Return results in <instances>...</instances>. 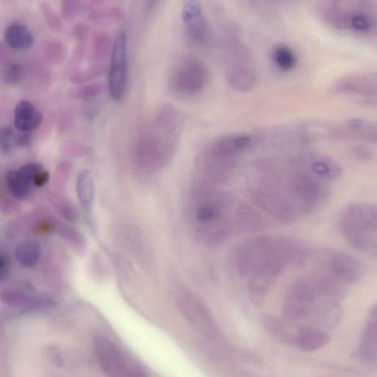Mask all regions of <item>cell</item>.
<instances>
[{
  "label": "cell",
  "instance_id": "ac0fdd59",
  "mask_svg": "<svg viewBox=\"0 0 377 377\" xmlns=\"http://www.w3.org/2000/svg\"><path fill=\"white\" fill-rule=\"evenodd\" d=\"M293 341L298 349L314 352L324 347L328 342V338L321 330L306 326L298 330Z\"/></svg>",
  "mask_w": 377,
  "mask_h": 377
},
{
  "label": "cell",
  "instance_id": "83f0119b",
  "mask_svg": "<svg viewBox=\"0 0 377 377\" xmlns=\"http://www.w3.org/2000/svg\"><path fill=\"white\" fill-rule=\"evenodd\" d=\"M98 2H82L77 0H65L60 5L62 17L66 20L73 19L86 9L94 7Z\"/></svg>",
  "mask_w": 377,
  "mask_h": 377
},
{
  "label": "cell",
  "instance_id": "8992f818",
  "mask_svg": "<svg viewBox=\"0 0 377 377\" xmlns=\"http://www.w3.org/2000/svg\"><path fill=\"white\" fill-rule=\"evenodd\" d=\"M343 238L364 254L377 256V206L368 203H354L340 217Z\"/></svg>",
  "mask_w": 377,
  "mask_h": 377
},
{
  "label": "cell",
  "instance_id": "836d02e7",
  "mask_svg": "<svg viewBox=\"0 0 377 377\" xmlns=\"http://www.w3.org/2000/svg\"><path fill=\"white\" fill-rule=\"evenodd\" d=\"M361 140L377 143V120L364 119L360 127Z\"/></svg>",
  "mask_w": 377,
  "mask_h": 377
},
{
  "label": "cell",
  "instance_id": "3957f363",
  "mask_svg": "<svg viewBox=\"0 0 377 377\" xmlns=\"http://www.w3.org/2000/svg\"><path fill=\"white\" fill-rule=\"evenodd\" d=\"M251 143V137L243 134L223 136L211 141L197 155L196 174L198 185L215 188L229 181L239 156Z\"/></svg>",
  "mask_w": 377,
  "mask_h": 377
},
{
  "label": "cell",
  "instance_id": "5bb4252c",
  "mask_svg": "<svg viewBox=\"0 0 377 377\" xmlns=\"http://www.w3.org/2000/svg\"><path fill=\"white\" fill-rule=\"evenodd\" d=\"M186 35L193 45L207 44L210 37V27L200 3L187 1L181 12Z\"/></svg>",
  "mask_w": 377,
  "mask_h": 377
},
{
  "label": "cell",
  "instance_id": "8d00e7d4",
  "mask_svg": "<svg viewBox=\"0 0 377 377\" xmlns=\"http://www.w3.org/2000/svg\"><path fill=\"white\" fill-rule=\"evenodd\" d=\"M9 273V263L8 259L2 255L1 260H0V276L1 279L4 280L7 277Z\"/></svg>",
  "mask_w": 377,
  "mask_h": 377
},
{
  "label": "cell",
  "instance_id": "ffe728a7",
  "mask_svg": "<svg viewBox=\"0 0 377 377\" xmlns=\"http://www.w3.org/2000/svg\"><path fill=\"white\" fill-rule=\"evenodd\" d=\"M41 257V245L34 240L24 241L15 249V260L26 268H32L37 265L40 261Z\"/></svg>",
  "mask_w": 377,
  "mask_h": 377
},
{
  "label": "cell",
  "instance_id": "30bf717a",
  "mask_svg": "<svg viewBox=\"0 0 377 377\" xmlns=\"http://www.w3.org/2000/svg\"><path fill=\"white\" fill-rule=\"evenodd\" d=\"M316 272L323 274L343 287L354 284L362 274L359 262L338 250H327L319 255Z\"/></svg>",
  "mask_w": 377,
  "mask_h": 377
},
{
  "label": "cell",
  "instance_id": "5b68a950",
  "mask_svg": "<svg viewBox=\"0 0 377 377\" xmlns=\"http://www.w3.org/2000/svg\"><path fill=\"white\" fill-rule=\"evenodd\" d=\"M222 45L224 72L229 84L235 90L246 91L257 82L253 55L243 41L238 28L229 25L222 34Z\"/></svg>",
  "mask_w": 377,
  "mask_h": 377
},
{
  "label": "cell",
  "instance_id": "4dcf8cb0",
  "mask_svg": "<svg viewBox=\"0 0 377 377\" xmlns=\"http://www.w3.org/2000/svg\"><path fill=\"white\" fill-rule=\"evenodd\" d=\"M107 66L103 64L94 65L83 71L74 74L72 77V82L75 84H83L89 82L94 78L98 77L105 73Z\"/></svg>",
  "mask_w": 377,
  "mask_h": 377
},
{
  "label": "cell",
  "instance_id": "ba28073f",
  "mask_svg": "<svg viewBox=\"0 0 377 377\" xmlns=\"http://www.w3.org/2000/svg\"><path fill=\"white\" fill-rule=\"evenodd\" d=\"M93 350L106 377H151L139 361L112 338L97 336L93 340Z\"/></svg>",
  "mask_w": 377,
  "mask_h": 377
},
{
  "label": "cell",
  "instance_id": "74e56055",
  "mask_svg": "<svg viewBox=\"0 0 377 377\" xmlns=\"http://www.w3.org/2000/svg\"><path fill=\"white\" fill-rule=\"evenodd\" d=\"M50 178L49 172L43 170L41 174L37 177L34 181V186H41L49 181Z\"/></svg>",
  "mask_w": 377,
  "mask_h": 377
},
{
  "label": "cell",
  "instance_id": "9c48e42d",
  "mask_svg": "<svg viewBox=\"0 0 377 377\" xmlns=\"http://www.w3.org/2000/svg\"><path fill=\"white\" fill-rule=\"evenodd\" d=\"M209 79V70L200 60L193 56H183L172 66L168 88L179 98H192L206 89Z\"/></svg>",
  "mask_w": 377,
  "mask_h": 377
},
{
  "label": "cell",
  "instance_id": "e575fe53",
  "mask_svg": "<svg viewBox=\"0 0 377 377\" xmlns=\"http://www.w3.org/2000/svg\"><path fill=\"white\" fill-rule=\"evenodd\" d=\"M353 155L360 160H367L371 158L372 151L366 146H359L353 149Z\"/></svg>",
  "mask_w": 377,
  "mask_h": 377
},
{
  "label": "cell",
  "instance_id": "4fadbf2b",
  "mask_svg": "<svg viewBox=\"0 0 377 377\" xmlns=\"http://www.w3.org/2000/svg\"><path fill=\"white\" fill-rule=\"evenodd\" d=\"M328 91L359 99L377 98V72H357L343 75L330 84Z\"/></svg>",
  "mask_w": 377,
  "mask_h": 377
},
{
  "label": "cell",
  "instance_id": "1f68e13d",
  "mask_svg": "<svg viewBox=\"0 0 377 377\" xmlns=\"http://www.w3.org/2000/svg\"><path fill=\"white\" fill-rule=\"evenodd\" d=\"M23 69L19 63H11L3 73V80L8 86L13 87L19 84L23 78Z\"/></svg>",
  "mask_w": 377,
  "mask_h": 377
},
{
  "label": "cell",
  "instance_id": "f35d334b",
  "mask_svg": "<svg viewBox=\"0 0 377 377\" xmlns=\"http://www.w3.org/2000/svg\"><path fill=\"white\" fill-rule=\"evenodd\" d=\"M359 103L364 106H377V98L358 99Z\"/></svg>",
  "mask_w": 377,
  "mask_h": 377
},
{
  "label": "cell",
  "instance_id": "7402d4cb",
  "mask_svg": "<svg viewBox=\"0 0 377 377\" xmlns=\"http://www.w3.org/2000/svg\"><path fill=\"white\" fill-rule=\"evenodd\" d=\"M114 44L111 37L105 31H99L94 34L90 44L89 58L93 63H101L106 59L110 52H113Z\"/></svg>",
  "mask_w": 377,
  "mask_h": 377
},
{
  "label": "cell",
  "instance_id": "f546056e",
  "mask_svg": "<svg viewBox=\"0 0 377 377\" xmlns=\"http://www.w3.org/2000/svg\"><path fill=\"white\" fill-rule=\"evenodd\" d=\"M263 324L267 330L274 336L281 340H289V333L285 323L275 317L267 316L264 318ZM291 340V338H290Z\"/></svg>",
  "mask_w": 377,
  "mask_h": 377
},
{
  "label": "cell",
  "instance_id": "603a6c76",
  "mask_svg": "<svg viewBox=\"0 0 377 377\" xmlns=\"http://www.w3.org/2000/svg\"><path fill=\"white\" fill-rule=\"evenodd\" d=\"M6 184L11 195L18 199L26 198L34 186L19 170H11L7 172Z\"/></svg>",
  "mask_w": 377,
  "mask_h": 377
},
{
  "label": "cell",
  "instance_id": "e0dca14e",
  "mask_svg": "<svg viewBox=\"0 0 377 377\" xmlns=\"http://www.w3.org/2000/svg\"><path fill=\"white\" fill-rule=\"evenodd\" d=\"M307 166L314 175L324 181L337 179L342 172L340 165L325 155H309Z\"/></svg>",
  "mask_w": 377,
  "mask_h": 377
},
{
  "label": "cell",
  "instance_id": "484cf974",
  "mask_svg": "<svg viewBox=\"0 0 377 377\" xmlns=\"http://www.w3.org/2000/svg\"><path fill=\"white\" fill-rule=\"evenodd\" d=\"M104 89V85L101 83L80 85L70 89L69 96L76 100L90 99L100 96Z\"/></svg>",
  "mask_w": 377,
  "mask_h": 377
},
{
  "label": "cell",
  "instance_id": "7a4b0ae2",
  "mask_svg": "<svg viewBox=\"0 0 377 377\" xmlns=\"http://www.w3.org/2000/svg\"><path fill=\"white\" fill-rule=\"evenodd\" d=\"M184 127L179 109L165 105L135 141L134 154L139 166L148 170L166 167L177 153Z\"/></svg>",
  "mask_w": 377,
  "mask_h": 377
},
{
  "label": "cell",
  "instance_id": "4316f807",
  "mask_svg": "<svg viewBox=\"0 0 377 377\" xmlns=\"http://www.w3.org/2000/svg\"><path fill=\"white\" fill-rule=\"evenodd\" d=\"M42 52L46 60L56 65L64 58L65 46L60 41L51 39L46 41L42 46Z\"/></svg>",
  "mask_w": 377,
  "mask_h": 377
},
{
  "label": "cell",
  "instance_id": "d4e9b609",
  "mask_svg": "<svg viewBox=\"0 0 377 377\" xmlns=\"http://www.w3.org/2000/svg\"><path fill=\"white\" fill-rule=\"evenodd\" d=\"M272 58L275 65L281 71H291L297 65V57L295 53L286 45L276 46Z\"/></svg>",
  "mask_w": 377,
  "mask_h": 377
},
{
  "label": "cell",
  "instance_id": "8fae6325",
  "mask_svg": "<svg viewBox=\"0 0 377 377\" xmlns=\"http://www.w3.org/2000/svg\"><path fill=\"white\" fill-rule=\"evenodd\" d=\"M129 81L127 37L120 31L115 41L108 68V89L112 98L121 101L127 92Z\"/></svg>",
  "mask_w": 377,
  "mask_h": 377
},
{
  "label": "cell",
  "instance_id": "7c38bea8",
  "mask_svg": "<svg viewBox=\"0 0 377 377\" xmlns=\"http://www.w3.org/2000/svg\"><path fill=\"white\" fill-rule=\"evenodd\" d=\"M176 300L184 319L193 326L209 336H217V326L208 307L191 290L180 288Z\"/></svg>",
  "mask_w": 377,
  "mask_h": 377
},
{
  "label": "cell",
  "instance_id": "2e32d148",
  "mask_svg": "<svg viewBox=\"0 0 377 377\" xmlns=\"http://www.w3.org/2000/svg\"><path fill=\"white\" fill-rule=\"evenodd\" d=\"M1 300L5 305L12 308L27 310L49 307L53 304L49 298L39 297L17 290L2 293Z\"/></svg>",
  "mask_w": 377,
  "mask_h": 377
},
{
  "label": "cell",
  "instance_id": "6da1fadb",
  "mask_svg": "<svg viewBox=\"0 0 377 377\" xmlns=\"http://www.w3.org/2000/svg\"><path fill=\"white\" fill-rule=\"evenodd\" d=\"M194 237L202 245L217 247L234 234L264 226L261 215L248 204L215 188L198 185L188 202Z\"/></svg>",
  "mask_w": 377,
  "mask_h": 377
},
{
  "label": "cell",
  "instance_id": "d6a6232c",
  "mask_svg": "<svg viewBox=\"0 0 377 377\" xmlns=\"http://www.w3.org/2000/svg\"><path fill=\"white\" fill-rule=\"evenodd\" d=\"M15 146H18V136L9 127L2 128L0 132V148L2 152L8 153Z\"/></svg>",
  "mask_w": 377,
  "mask_h": 377
},
{
  "label": "cell",
  "instance_id": "f1b7e54d",
  "mask_svg": "<svg viewBox=\"0 0 377 377\" xmlns=\"http://www.w3.org/2000/svg\"><path fill=\"white\" fill-rule=\"evenodd\" d=\"M39 9L46 25L54 32L60 33L63 29H64V26H63V23L59 15L53 6L49 3L41 2L39 4Z\"/></svg>",
  "mask_w": 377,
  "mask_h": 377
},
{
  "label": "cell",
  "instance_id": "52a82bcc",
  "mask_svg": "<svg viewBox=\"0 0 377 377\" xmlns=\"http://www.w3.org/2000/svg\"><path fill=\"white\" fill-rule=\"evenodd\" d=\"M297 241L286 238L259 237L244 242L232 251L233 268L239 274L250 277L267 261L293 248Z\"/></svg>",
  "mask_w": 377,
  "mask_h": 377
},
{
  "label": "cell",
  "instance_id": "cb8c5ba5",
  "mask_svg": "<svg viewBox=\"0 0 377 377\" xmlns=\"http://www.w3.org/2000/svg\"><path fill=\"white\" fill-rule=\"evenodd\" d=\"M123 10L117 6H98L93 8L88 18L94 23L107 24L120 21L123 18Z\"/></svg>",
  "mask_w": 377,
  "mask_h": 377
},
{
  "label": "cell",
  "instance_id": "d6986e66",
  "mask_svg": "<svg viewBox=\"0 0 377 377\" xmlns=\"http://www.w3.org/2000/svg\"><path fill=\"white\" fill-rule=\"evenodd\" d=\"M5 39L11 49L17 51L28 49L34 41L33 34L20 23H13L7 27Z\"/></svg>",
  "mask_w": 377,
  "mask_h": 377
},
{
  "label": "cell",
  "instance_id": "d590c367",
  "mask_svg": "<svg viewBox=\"0 0 377 377\" xmlns=\"http://www.w3.org/2000/svg\"><path fill=\"white\" fill-rule=\"evenodd\" d=\"M88 34V27L84 23H78L72 29V36L78 41L84 40Z\"/></svg>",
  "mask_w": 377,
  "mask_h": 377
},
{
  "label": "cell",
  "instance_id": "44dd1931",
  "mask_svg": "<svg viewBox=\"0 0 377 377\" xmlns=\"http://www.w3.org/2000/svg\"><path fill=\"white\" fill-rule=\"evenodd\" d=\"M76 192L82 207L89 210L92 207L94 198V181L91 171L84 170L78 175Z\"/></svg>",
  "mask_w": 377,
  "mask_h": 377
},
{
  "label": "cell",
  "instance_id": "9a60e30c",
  "mask_svg": "<svg viewBox=\"0 0 377 377\" xmlns=\"http://www.w3.org/2000/svg\"><path fill=\"white\" fill-rule=\"evenodd\" d=\"M42 115L30 101H20L15 108L14 125L22 133L28 134L37 129L42 122Z\"/></svg>",
  "mask_w": 377,
  "mask_h": 377
},
{
  "label": "cell",
  "instance_id": "277c9868",
  "mask_svg": "<svg viewBox=\"0 0 377 377\" xmlns=\"http://www.w3.org/2000/svg\"><path fill=\"white\" fill-rule=\"evenodd\" d=\"M328 27L359 36H377V4L372 0H324L315 6Z\"/></svg>",
  "mask_w": 377,
  "mask_h": 377
}]
</instances>
